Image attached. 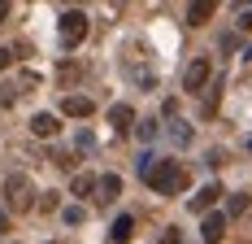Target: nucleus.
Returning a JSON list of instances; mask_svg holds the SVG:
<instances>
[{
	"label": "nucleus",
	"instance_id": "obj_9",
	"mask_svg": "<svg viewBox=\"0 0 252 244\" xmlns=\"http://www.w3.org/2000/svg\"><path fill=\"white\" fill-rule=\"evenodd\" d=\"M130 122H135V109H130V105H113V109H109V126H113L118 135L130 131Z\"/></svg>",
	"mask_w": 252,
	"mask_h": 244
},
{
	"label": "nucleus",
	"instance_id": "obj_8",
	"mask_svg": "<svg viewBox=\"0 0 252 244\" xmlns=\"http://www.w3.org/2000/svg\"><path fill=\"white\" fill-rule=\"evenodd\" d=\"M218 196H222V188H218V183H204L200 192L191 196V209H196V214H209V209H213V201H218Z\"/></svg>",
	"mask_w": 252,
	"mask_h": 244
},
{
	"label": "nucleus",
	"instance_id": "obj_20",
	"mask_svg": "<svg viewBox=\"0 0 252 244\" xmlns=\"http://www.w3.org/2000/svg\"><path fill=\"white\" fill-rule=\"evenodd\" d=\"M9 61H13V52H9V48H0V70H9Z\"/></svg>",
	"mask_w": 252,
	"mask_h": 244
},
{
	"label": "nucleus",
	"instance_id": "obj_21",
	"mask_svg": "<svg viewBox=\"0 0 252 244\" xmlns=\"http://www.w3.org/2000/svg\"><path fill=\"white\" fill-rule=\"evenodd\" d=\"M239 26H244V31H252V9H244V18H239Z\"/></svg>",
	"mask_w": 252,
	"mask_h": 244
},
{
	"label": "nucleus",
	"instance_id": "obj_18",
	"mask_svg": "<svg viewBox=\"0 0 252 244\" xmlns=\"http://www.w3.org/2000/svg\"><path fill=\"white\" fill-rule=\"evenodd\" d=\"M18 100V87H0V105H13Z\"/></svg>",
	"mask_w": 252,
	"mask_h": 244
},
{
	"label": "nucleus",
	"instance_id": "obj_5",
	"mask_svg": "<svg viewBox=\"0 0 252 244\" xmlns=\"http://www.w3.org/2000/svg\"><path fill=\"white\" fill-rule=\"evenodd\" d=\"M92 109H96L92 96H74V92H70V96L61 100V114H65V118H92Z\"/></svg>",
	"mask_w": 252,
	"mask_h": 244
},
{
	"label": "nucleus",
	"instance_id": "obj_7",
	"mask_svg": "<svg viewBox=\"0 0 252 244\" xmlns=\"http://www.w3.org/2000/svg\"><path fill=\"white\" fill-rule=\"evenodd\" d=\"M31 131H35L39 140H52V135L61 131V118H57V114H35V118H31Z\"/></svg>",
	"mask_w": 252,
	"mask_h": 244
},
{
	"label": "nucleus",
	"instance_id": "obj_23",
	"mask_svg": "<svg viewBox=\"0 0 252 244\" xmlns=\"http://www.w3.org/2000/svg\"><path fill=\"white\" fill-rule=\"evenodd\" d=\"M4 18H9V4H4V0H0V22H4Z\"/></svg>",
	"mask_w": 252,
	"mask_h": 244
},
{
	"label": "nucleus",
	"instance_id": "obj_13",
	"mask_svg": "<svg viewBox=\"0 0 252 244\" xmlns=\"http://www.w3.org/2000/svg\"><path fill=\"white\" fill-rule=\"evenodd\" d=\"M96 192H100V201H113V196H122V179H118V174H104Z\"/></svg>",
	"mask_w": 252,
	"mask_h": 244
},
{
	"label": "nucleus",
	"instance_id": "obj_15",
	"mask_svg": "<svg viewBox=\"0 0 252 244\" xmlns=\"http://www.w3.org/2000/svg\"><path fill=\"white\" fill-rule=\"evenodd\" d=\"M57 205H61V196H57V192H44L39 201H35V209H44V214H52Z\"/></svg>",
	"mask_w": 252,
	"mask_h": 244
},
{
	"label": "nucleus",
	"instance_id": "obj_22",
	"mask_svg": "<svg viewBox=\"0 0 252 244\" xmlns=\"http://www.w3.org/2000/svg\"><path fill=\"white\" fill-rule=\"evenodd\" d=\"M4 231H9V214L0 209V236H4Z\"/></svg>",
	"mask_w": 252,
	"mask_h": 244
},
{
	"label": "nucleus",
	"instance_id": "obj_17",
	"mask_svg": "<svg viewBox=\"0 0 252 244\" xmlns=\"http://www.w3.org/2000/svg\"><path fill=\"white\" fill-rule=\"evenodd\" d=\"M65 222H70V227H78V222H83V209H78V205H70V209H65Z\"/></svg>",
	"mask_w": 252,
	"mask_h": 244
},
{
	"label": "nucleus",
	"instance_id": "obj_10",
	"mask_svg": "<svg viewBox=\"0 0 252 244\" xmlns=\"http://www.w3.org/2000/svg\"><path fill=\"white\" fill-rule=\"evenodd\" d=\"M213 13H218V4H213V0H196V4L187 9V22H191V26H204Z\"/></svg>",
	"mask_w": 252,
	"mask_h": 244
},
{
	"label": "nucleus",
	"instance_id": "obj_16",
	"mask_svg": "<svg viewBox=\"0 0 252 244\" xmlns=\"http://www.w3.org/2000/svg\"><path fill=\"white\" fill-rule=\"evenodd\" d=\"M139 140H157V118H152V122H144V126H139Z\"/></svg>",
	"mask_w": 252,
	"mask_h": 244
},
{
	"label": "nucleus",
	"instance_id": "obj_11",
	"mask_svg": "<svg viewBox=\"0 0 252 244\" xmlns=\"http://www.w3.org/2000/svg\"><path fill=\"white\" fill-rule=\"evenodd\" d=\"M130 231H135V218H130V214H122V218L113 222V231H109V240H113V244H126V240H130Z\"/></svg>",
	"mask_w": 252,
	"mask_h": 244
},
{
	"label": "nucleus",
	"instance_id": "obj_12",
	"mask_svg": "<svg viewBox=\"0 0 252 244\" xmlns=\"http://www.w3.org/2000/svg\"><path fill=\"white\" fill-rule=\"evenodd\" d=\"M70 188H74V196H92L96 188H100V179H96V174H74Z\"/></svg>",
	"mask_w": 252,
	"mask_h": 244
},
{
	"label": "nucleus",
	"instance_id": "obj_19",
	"mask_svg": "<svg viewBox=\"0 0 252 244\" xmlns=\"http://www.w3.org/2000/svg\"><path fill=\"white\" fill-rule=\"evenodd\" d=\"M161 244H183V236H178V227H170V231L161 236Z\"/></svg>",
	"mask_w": 252,
	"mask_h": 244
},
{
	"label": "nucleus",
	"instance_id": "obj_4",
	"mask_svg": "<svg viewBox=\"0 0 252 244\" xmlns=\"http://www.w3.org/2000/svg\"><path fill=\"white\" fill-rule=\"evenodd\" d=\"M204 83H209V61L196 57V61L187 66V74H183V87H187V92H200Z\"/></svg>",
	"mask_w": 252,
	"mask_h": 244
},
{
	"label": "nucleus",
	"instance_id": "obj_14",
	"mask_svg": "<svg viewBox=\"0 0 252 244\" xmlns=\"http://www.w3.org/2000/svg\"><path fill=\"white\" fill-rule=\"evenodd\" d=\"M244 209H248V196H244V192H235V196L226 201V218H239Z\"/></svg>",
	"mask_w": 252,
	"mask_h": 244
},
{
	"label": "nucleus",
	"instance_id": "obj_3",
	"mask_svg": "<svg viewBox=\"0 0 252 244\" xmlns=\"http://www.w3.org/2000/svg\"><path fill=\"white\" fill-rule=\"evenodd\" d=\"M87 13H78V9H70V13H65V18H61V44H65V48H78V44H83V40H87Z\"/></svg>",
	"mask_w": 252,
	"mask_h": 244
},
{
	"label": "nucleus",
	"instance_id": "obj_1",
	"mask_svg": "<svg viewBox=\"0 0 252 244\" xmlns=\"http://www.w3.org/2000/svg\"><path fill=\"white\" fill-rule=\"evenodd\" d=\"M144 183H148L157 196H178L187 188V170H183L178 162H152V170L144 174Z\"/></svg>",
	"mask_w": 252,
	"mask_h": 244
},
{
	"label": "nucleus",
	"instance_id": "obj_6",
	"mask_svg": "<svg viewBox=\"0 0 252 244\" xmlns=\"http://www.w3.org/2000/svg\"><path fill=\"white\" fill-rule=\"evenodd\" d=\"M200 236H204V244H218L222 236H226V214H204Z\"/></svg>",
	"mask_w": 252,
	"mask_h": 244
},
{
	"label": "nucleus",
	"instance_id": "obj_2",
	"mask_svg": "<svg viewBox=\"0 0 252 244\" xmlns=\"http://www.w3.org/2000/svg\"><path fill=\"white\" fill-rule=\"evenodd\" d=\"M4 205H9V209H18V214H26V209L35 205V192H31V179H26V174L4 179Z\"/></svg>",
	"mask_w": 252,
	"mask_h": 244
}]
</instances>
